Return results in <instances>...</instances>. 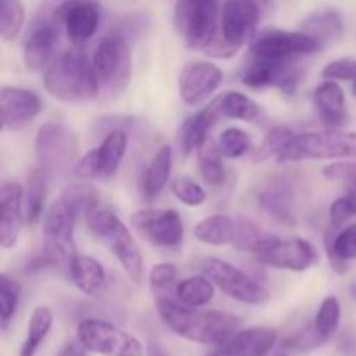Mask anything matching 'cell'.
Returning <instances> with one entry per match:
<instances>
[{
  "label": "cell",
  "mask_w": 356,
  "mask_h": 356,
  "mask_svg": "<svg viewBox=\"0 0 356 356\" xmlns=\"http://www.w3.org/2000/svg\"><path fill=\"white\" fill-rule=\"evenodd\" d=\"M156 312L176 336L191 343L218 346L238 332L242 325V320L232 313L190 308L170 294H156Z\"/></svg>",
  "instance_id": "cell-1"
},
{
  "label": "cell",
  "mask_w": 356,
  "mask_h": 356,
  "mask_svg": "<svg viewBox=\"0 0 356 356\" xmlns=\"http://www.w3.org/2000/svg\"><path fill=\"white\" fill-rule=\"evenodd\" d=\"M275 10V0H225L221 33L211 42L205 54L214 59H232L243 45L257 37V28Z\"/></svg>",
  "instance_id": "cell-2"
},
{
  "label": "cell",
  "mask_w": 356,
  "mask_h": 356,
  "mask_svg": "<svg viewBox=\"0 0 356 356\" xmlns=\"http://www.w3.org/2000/svg\"><path fill=\"white\" fill-rule=\"evenodd\" d=\"M44 87L63 103H89L99 94V80L92 61L79 47L52 59L44 72Z\"/></svg>",
  "instance_id": "cell-3"
},
{
  "label": "cell",
  "mask_w": 356,
  "mask_h": 356,
  "mask_svg": "<svg viewBox=\"0 0 356 356\" xmlns=\"http://www.w3.org/2000/svg\"><path fill=\"white\" fill-rule=\"evenodd\" d=\"M86 221L94 236L106 243L108 249L115 254L129 280L134 285H141L143 275H145L141 249L136 243L134 236L131 235L127 226L118 219V216L111 212L110 209L96 207L89 212Z\"/></svg>",
  "instance_id": "cell-4"
},
{
  "label": "cell",
  "mask_w": 356,
  "mask_h": 356,
  "mask_svg": "<svg viewBox=\"0 0 356 356\" xmlns=\"http://www.w3.org/2000/svg\"><path fill=\"white\" fill-rule=\"evenodd\" d=\"M356 159V132L329 129L322 132L296 134L287 148L277 156V163L301 160Z\"/></svg>",
  "instance_id": "cell-5"
},
{
  "label": "cell",
  "mask_w": 356,
  "mask_h": 356,
  "mask_svg": "<svg viewBox=\"0 0 356 356\" xmlns=\"http://www.w3.org/2000/svg\"><path fill=\"white\" fill-rule=\"evenodd\" d=\"M59 3L61 0H45L24 31L23 61L30 72H45L54 59L59 30L63 28Z\"/></svg>",
  "instance_id": "cell-6"
},
{
  "label": "cell",
  "mask_w": 356,
  "mask_h": 356,
  "mask_svg": "<svg viewBox=\"0 0 356 356\" xmlns=\"http://www.w3.org/2000/svg\"><path fill=\"white\" fill-rule=\"evenodd\" d=\"M219 0H177L174 28L191 51H205L218 37Z\"/></svg>",
  "instance_id": "cell-7"
},
{
  "label": "cell",
  "mask_w": 356,
  "mask_h": 356,
  "mask_svg": "<svg viewBox=\"0 0 356 356\" xmlns=\"http://www.w3.org/2000/svg\"><path fill=\"white\" fill-rule=\"evenodd\" d=\"M79 155L76 134L59 122H45L35 138V156L47 176H65L73 170Z\"/></svg>",
  "instance_id": "cell-8"
},
{
  "label": "cell",
  "mask_w": 356,
  "mask_h": 356,
  "mask_svg": "<svg viewBox=\"0 0 356 356\" xmlns=\"http://www.w3.org/2000/svg\"><path fill=\"white\" fill-rule=\"evenodd\" d=\"M92 65L101 86L113 96L122 94L132 79L131 45L117 33L103 37L94 47Z\"/></svg>",
  "instance_id": "cell-9"
},
{
  "label": "cell",
  "mask_w": 356,
  "mask_h": 356,
  "mask_svg": "<svg viewBox=\"0 0 356 356\" xmlns=\"http://www.w3.org/2000/svg\"><path fill=\"white\" fill-rule=\"evenodd\" d=\"M202 273L225 296L250 306H263L271 299L270 291L245 271L218 257H207L200 264Z\"/></svg>",
  "instance_id": "cell-10"
},
{
  "label": "cell",
  "mask_w": 356,
  "mask_h": 356,
  "mask_svg": "<svg viewBox=\"0 0 356 356\" xmlns=\"http://www.w3.org/2000/svg\"><path fill=\"white\" fill-rule=\"evenodd\" d=\"M323 45L305 31L266 30L249 44V59L259 61H299L315 54Z\"/></svg>",
  "instance_id": "cell-11"
},
{
  "label": "cell",
  "mask_w": 356,
  "mask_h": 356,
  "mask_svg": "<svg viewBox=\"0 0 356 356\" xmlns=\"http://www.w3.org/2000/svg\"><path fill=\"white\" fill-rule=\"evenodd\" d=\"M76 339L87 351L103 356H145L141 341L120 327L97 318H86L76 327Z\"/></svg>",
  "instance_id": "cell-12"
},
{
  "label": "cell",
  "mask_w": 356,
  "mask_h": 356,
  "mask_svg": "<svg viewBox=\"0 0 356 356\" xmlns=\"http://www.w3.org/2000/svg\"><path fill=\"white\" fill-rule=\"evenodd\" d=\"M129 134L127 131H110L104 134V139L97 148L87 152L82 159L76 160L73 167V176L80 181L110 179L117 174L125 152H127Z\"/></svg>",
  "instance_id": "cell-13"
},
{
  "label": "cell",
  "mask_w": 356,
  "mask_h": 356,
  "mask_svg": "<svg viewBox=\"0 0 356 356\" xmlns=\"http://www.w3.org/2000/svg\"><path fill=\"white\" fill-rule=\"evenodd\" d=\"M76 216L61 198L52 202L44 214V249L54 257L59 266H70L76 256L75 229Z\"/></svg>",
  "instance_id": "cell-14"
},
{
  "label": "cell",
  "mask_w": 356,
  "mask_h": 356,
  "mask_svg": "<svg viewBox=\"0 0 356 356\" xmlns=\"http://www.w3.org/2000/svg\"><path fill=\"white\" fill-rule=\"evenodd\" d=\"M131 225L143 238L162 249H177L183 243V219L170 209H139L131 216Z\"/></svg>",
  "instance_id": "cell-15"
},
{
  "label": "cell",
  "mask_w": 356,
  "mask_h": 356,
  "mask_svg": "<svg viewBox=\"0 0 356 356\" xmlns=\"http://www.w3.org/2000/svg\"><path fill=\"white\" fill-rule=\"evenodd\" d=\"M249 61L242 75V83L250 89L278 87L285 94H294L305 73L298 61Z\"/></svg>",
  "instance_id": "cell-16"
},
{
  "label": "cell",
  "mask_w": 356,
  "mask_h": 356,
  "mask_svg": "<svg viewBox=\"0 0 356 356\" xmlns=\"http://www.w3.org/2000/svg\"><path fill=\"white\" fill-rule=\"evenodd\" d=\"M103 10L96 0H61L59 17L68 40L80 47L96 35Z\"/></svg>",
  "instance_id": "cell-17"
},
{
  "label": "cell",
  "mask_w": 356,
  "mask_h": 356,
  "mask_svg": "<svg viewBox=\"0 0 356 356\" xmlns=\"http://www.w3.org/2000/svg\"><path fill=\"white\" fill-rule=\"evenodd\" d=\"M222 83L219 66L209 61H193L183 68L177 82L179 97L188 106H197L212 96Z\"/></svg>",
  "instance_id": "cell-18"
},
{
  "label": "cell",
  "mask_w": 356,
  "mask_h": 356,
  "mask_svg": "<svg viewBox=\"0 0 356 356\" xmlns=\"http://www.w3.org/2000/svg\"><path fill=\"white\" fill-rule=\"evenodd\" d=\"M256 257L264 266L289 271H308L320 261L315 245L302 238L278 240L271 249L256 254Z\"/></svg>",
  "instance_id": "cell-19"
},
{
  "label": "cell",
  "mask_w": 356,
  "mask_h": 356,
  "mask_svg": "<svg viewBox=\"0 0 356 356\" xmlns=\"http://www.w3.org/2000/svg\"><path fill=\"white\" fill-rule=\"evenodd\" d=\"M0 111L3 131H21L42 111L40 97L30 89L3 86L0 89Z\"/></svg>",
  "instance_id": "cell-20"
},
{
  "label": "cell",
  "mask_w": 356,
  "mask_h": 356,
  "mask_svg": "<svg viewBox=\"0 0 356 356\" xmlns=\"http://www.w3.org/2000/svg\"><path fill=\"white\" fill-rule=\"evenodd\" d=\"M0 205H2V219H0V245L9 250L17 243L21 229L26 225L23 209V186L16 181H6L0 188Z\"/></svg>",
  "instance_id": "cell-21"
},
{
  "label": "cell",
  "mask_w": 356,
  "mask_h": 356,
  "mask_svg": "<svg viewBox=\"0 0 356 356\" xmlns=\"http://www.w3.org/2000/svg\"><path fill=\"white\" fill-rule=\"evenodd\" d=\"M277 344V332L270 327H250L233 334L205 356H266Z\"/></svg>",
  "instance_id": "cell-22"
},
{
  "label": "cell",
  "mask_w": 356,
  "mask_h": 356,
  "mask_svg": "<svg viewBox=\"0 0 356 356\" xmlns=\"http://www.w3.org/2000/svg\"><path fill=\"white\" fill-rule=\"evenodd\" d=\"M316 113L329 129H343L348 124V103L344 89L336 80H325L313 92Z\"/></svg>",
  "instance_id": "cell-23"
},
{
  "label": "cell",
  "mask_w": 356,
  "mask_h": 356,
  "mask_svg": "<svg viewBox=\"0 0 356 356\" xmlns=\"http://www.w3.org/2000/svg\"><path fill=\"white\" fill-rule=\"evenodd\" d=\"M72 284L89 298H99L108 287L106 270L97 259L76 254L68 266Z\"/></svg>",
  "instance_id": "cell-24"
},
{
  "label": "cell",
  "mask_w": 356,
  "mask_h": 356,
  "mask_svg": "<svg viewBox=\"0 0 356 356\" xmlns=\"http://www.w3.org/2000/svg\"><path fill=\"white\" fill-rule=\"evenodd\" d=\"M219 111L216 101H211L209 106L202 108L195 115L188 117L179 129V146L184 155L197 152L209 139L212 125L219 120Z\"/></svg>",
  "instance_id": "cell-25"
},
{
  "label": "cell",
  "mask_w": 356,
  "mask_h": 356,
  "mask_svg": "<svg viewBox=\"0 0 356 356\" xmlns=\"http://www.w3.org/2000/svg\"><path fill=\"white\" fill-rule=\"evenodd\" d=\"M170 170H172V148L167 145L160 146L141 177L139 191L146 204H153L160 197L163 188L169 183Z\"/></svg>",
  "instance_id": "cell-26"
},
{
  "label": "cell",
  "mask_w": 356,
  "mask_h": 356,
  "mask_svg": "<svg viewBox=\"0 0 356 356\" xmlns=\"http://www.w3.org/2000/svg\"><path fill=\"white\" fill-rule=\"evenodd\" d=\"M242 232V218L235 219L229 216L216 214L202 219L193 229L198 242L205 245H233Z\"/></svg>",
  "instance_id": "cell-27"
},
{
  "label": "cell",
  "mask_w": 356,
  "mask_h": 356,
  "mask_svg": "<svg viewBox=\"0 0 356 356\" xmlns=\"http://www.w3.org/2000/svg\"><path fill=\"white\" fill-rule=\"evenodd\" d=\"M325 250L330 268L337 275H346L351 263L356 261V222L344 228L336 236L329 229L325 233Z\"/></svg>",
  "instance_id": "cell-28"
},
{
  "label": "cell",
  "mask_w": 356,
  "mask_h": 356,
  "mask_svg": "<svg viewBox=\"0 0 356 356\" xmlns=\"http://www.w3.org/2000/svg\"><path fill=\"white\" fill-rule=\"evenodd\" d=\"M301 31L312 35L313 38L320 42L322 45L329 42L339 40L343 37L344 23L343 17L336 10H320L313 13L312 16L306 17L301 24Z\"/></svg>",
  "instance_id": "cell-29"
},
{
  "label": "cell",
  "mask_w": 356,
  "mask_h": 356,
  "mask_svg": "<svg viewBox=\"0 0 356 356\" xmlns=\"http://www.w3.org/2000/svg\"><path fill=\"white\" fill-rule=\"evenodd\" d=\"M45 176L47 174L38 167L26 177L23 186V209L26 225H37L45 209Z\"/></svg>",
  "instance_id": "cell-30"
},
{
  "label": "cell",
  "mask_w": 356,
  "mask_h": 356,
  "mask_svg": "<svg viewBox=\"0 0 356 356\" xmlns=\"http://www.w3.org/2000/svg\"><path fill=\"white\" fill-rule=\"evenodd\" d=\"M219 117L232 118V120L254 122L261 117V106L242 92H225L216 97Z\"/></svg>",
  "instance_id": "cell-31"
},
{
  "label": "cell",
  "mask_w": 356,
  "mask_h": 356,
  "mask_svg": "<svg viewBox=\"0 0 356 356\" xmlns=\"http://www.w3.org/2000/svg\"><path fill=\"white\" fill-rule=\"evenodd\" d=\"M214 284L207 277H190L174 289V298L190 308H202L214 299Z\"/></svg>",
  "instance_id": "cell-32"
},
{
  "label": "cell",
  "mask_w": 356,
  "mask_h": 356,
  "mask_svg": "<svg viewBox=\"0 0 356 356\" xmlns=\"http://www.w3.org/2000/svg\"><path fill=\"white\" fill-rule=\"evenodd\" d=\"M198 163H200V174L209 186H219L225 183L226 169L222 163V153L219 149L218 143L212 141L211 138L197 149Z\"/></svg>",
  "instance_id": "cell-33"
},
{
  "label": "cell",
  "mask_w": 356,
  "mask_h": 356,
  "mask_svg": "<svg viewBox=\"0 0 356 356\" xmlns=\"http://www.w3.org/2000/svg\"><path fill=\"white\" fill-rule=\"evenodd\" d=\"M52 322H54V316H52L51 309L45 308V306H38V308L33 309L19 356H35L38 348H40V344L47 337V334L51 332Z\"/></svg>",
  "instance_id": "cell-34"
},
{
  "label": "cell",
  "mask_w": 356,
  "mask_h": 356,
  "mask_svg": "<svg viewBox=\"0 0 356 356\" xmlns=\"http://www.w3.org/2000/svg\"><path fill=\"white\" fill-rule=\"evenodd\" d=\"M63 202L75 212L76 218H87L90 211H94L96 207H99V193L94 186L83 183H75L70 184L63 190V193L59 195Z\"/></svg>",
  "instance_id": "cell-35"
},
{
  "label": "cell",
  "mask_w": 356,
  "mask_h": 356,
  "mask_svg": "<svg viewBox=\"0 0 356 356\" xmlns=\"http://www.w3.org/2000/svg\"><path fill=\"white\" fill-rule=\"evenodd\" d=\"M341 323V302L336 296H329L322 301L318 312H316L313 329L318 336L320 343H327L337 332Z\"/></svg>",
  "instance_id": "cell-36"
},
{
  "label": "cell",
  "mask_w": 356,
  "mask_h": 356,
  "mask_svg": "<svg viewBox=\"0 0 356 356\" xmlns=\"http://www.w3.org/2000/svg\"><path fill=\"white\" fill-rule=\"evenodd\" d=\"M259 205L264 212L284 225H296V214L291 200L282 188H268L259 193Z\"/></svg>",
  "instance_id": "cell-37"
},
{
  "label": "cell",
  "mask_w": 356,
  "mask_h": 356,
  "mask_svg": "<svg viewBox=\"0 0 356 356\" xmlns=\"http://www.w3.org/2000/svg\"><path fill=\"white\" fill-rule=\"evenodd\" d=\"M296 132L291 131L285 125H277V127L270 129L261 145L252 152V160L256 163L264 162V160L277 159L282 152L289 146V143L294 139Z\"/></svg>",
  "instance_id": "cell-38"
},
{
  "label": "cell",
  "mask_w": 356,
  "mask_h": 356,
  "mask_svg": "<svg viewBox=\"0 0 356 356\" xmlns=\"http://www.w3.org/2000/svg\"><path fill=\"white\" fill-rule=\"evenodd\" d=\"M21 285L16 278L9 277L7 273L0 275V320H2V330H7L10 320L14 318L19 306Z\"/></svg>",
  "instance_id": "cell-39"
},
{
  "label": "cell",
  "mask_w": 356,
  "mask_h": 356,
  "mask_svg": "<svg viewBox=\"0 0 356 356\" xmlns=\"http://www.w3.org/2000/svg\"><path fill=\"white\" fill-rule=\"evenodd\" d=\"M219 149H221L225 159H240V156L247 155L249 152H254L252 141L250 136L247 134L243 129L229 127L221 132L218 139Z\"/></svg>",
  "instance_id": "cell-40"
},
{
  "label": "cell",
  "mask_w": 356,
  "mask_h": 356,
  "mask_svg": "<svg viewBox=\"0 0 356 356\" xmlns=\"http://www.w3.org/2000/svg\"><path fill=\"white\" fill-rule=\"evenodd\" d=\"M24 24V7L21 0H2L0 35L3 40H13L21 33Z\"/></svg>",
  "instance_id": "cell-41"
},
{
  "label": "cell",
  "mask_w": 356,
  "mask_h": 356,
  "mask_svg": "<svg viewBox=\"0 0 356 356\" xmlns=\"http://www.w3.org/2000/svg\"><path fill=\"white\" fill-rule=\"evenodd\" d=\"M170 191L181 204L188 205V207H200L207 200V193L204 188L186 176L176 177L170 183Z\"/></svg>",
  "instance_id": "cell-42"
},
{
  "label": "cell",
  "mask_w": 356,
  "mask_h": 356,
  "mask_svg": "<svg viewBox=\"0 0 356 356\" xmlns=\"http://www.w3.org/2000/svg\"><path fill=\"white\" fill-rule=\"evenodd\" d=\"M356 216V188L351 186L350 191L337 200H334L329 207V219L332 228H339L348 219Z\"/></svg>",
  "instance_id": "cell-43"
},
{
  "label": "cell",
  "mask_w": 356,
  "mask_h": 356,
  "mask_svg": "<svg viewBox=\"0 0 356 356\" xmlns=\"http://www.w3.org/2000/svg\"><path fill=\"white\" fill-rule=\"evenodd\" d=\"M177 268L170 263H160L152 268L149 271V285L152 291L156 294H170L172 289H176Z\"/></svg>",
  "instance_id": "cell-44"
},
{
  "label": "cell",
  "mask_w": 356,
  "mask_h": 356,
  "mask_svg": "<svg viewBox=\"0 0 356 356\" xmlns=\"http://www.w3.org/2000/svg\"><path fill=\"white\" fill-rule=\"evenodd\" d=\"M322 76L325 80H356V59L343 58L330 61L322 70Z\"/></svg>",
  "instance_id": "cell-45"
},
{
  "label": "cell",
  "mask_w": 356,
  "mask_h": 356,
  "mask_svg": "<svg viewBox=\"0 0 356 356\" xmlns=\"http://www.w3.org/2000/svg\"><path fill=\"white\" fill-rule=\"evenodd\" d=\"M323 174L329 179L346 181L351 186L356 188V163L355 162H336L323 167Z\"/></svg>",
  "instance_id": "cell-46"
},
{
  "label": "cell",
  "mask_w": 356,
  "mask_h": 356,
  "mask_svg": "<svg viewBox=\"0 0 356 356\" xmlns=\"http://www.w3.org/2000/svg\"><path fill=\"white\" fill-rule=\"evenodd\" d=\"M56 356H87V350L80 341H70V343H66L59 350V353Z\"/></svg>",
  "instance_id": "cell-47"
},
{
  "label": "cell",
  "mask_w": 356,
  "mask_h": 356,
  "mask_svg": "<svg viewBox=\"0 0 356 356\" xmlns=\"http://www.w3.org/2000/svg\"><path fill=\"white\" fill-rule=\"evenodd\" d=\"M149 356H165L162 353V351H159V350H155V348L152 346V350H149Z\"/></svg>",
  "instance_id": "cell-48"
},
{
  "label": "cell",
  "mask_w": 356,
  "mask_h": 356,
  "mask_svg": "<svg viewBox=\"0 0 356 356\" xmlns=\"http://www.w3.org/2000/svg\"><path fill=\"white\" fill-rule=\"evenodd\" d=\"M351 89H353V94L356 96V80H353V87H351Z\"/></svg>",
  "instance_id": "cell-49"
},
{
  "label": "cell",
  "mask_w": 356,
  "mask_h": 356,
  "mask_svg": "<svg viewBox=\"0 0 356 356\" xmlns=\"http://www.w3.org/2000/svg\"><path fill=\"white\" fill-rule=\"evenodd\" d=\"M277 356H287V355H284V353H282V355H277Z\"/></svg>",
  "instance_id": "cell-50"
}]
</instances>
